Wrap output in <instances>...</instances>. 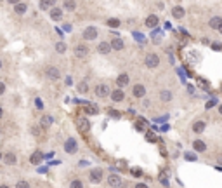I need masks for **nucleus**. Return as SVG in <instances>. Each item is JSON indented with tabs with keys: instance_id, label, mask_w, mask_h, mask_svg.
Here are the masks:
<instances>
[{
	"instance_id": "nucleus-29",
	"label": "nucleus",
	"mask_w": 222,
	"mask_h": 188,
	"mask_svg": "<svg viewBox=\"0 0 222 188\" xmlns=\"http://www.w3.org/2000/svg\"><path fill=\"white\" fill-rule=\"evenodd\" d=\"M70 186H71V188H83V183H82L80 180H73Z\"/></svg>"
},
{
	"instance_id": "nucleus-26",
	"label": "nucleus",
	"mask_w": 222,
	"mask_h": 188,
	"mask_svg": "<svg viewBox=\"0 0 222 188\" xmlns=\"http://www.w3.org/2000/svg\"><path fill=\"white\" fill-rule=\"evenodd\" d=\"M80 129H82L83 132H89V129H90V122L87 120V119H83V120L80 122Z\"/></svg>"
},
{
	"instance_id": "nucleus-1",
	"label": "nucleus",
	"mask_w": 222,
	"mask_h": 188,
	"mask_svg": "<svg viewBox=\"0 0 222 188\" xmlns=\"http://www.w3.org/2000/svg\"><path fill=\"white\" fill-rule=\"evenodd\" d=\"M144 63H146V66L147 68H156L160 64V58H158V54H146V59H144Z\"/></svg>"
},
{
	"instance_id": "nucleus-4",
	"label": "nucleus",
	"mask_w": 222,
	"mask_h": 188,
	"mask_svg": "<svg viewBox=\"0 0 222 188\" xmlns=\"http://www.w3.org/2000/svg\"><path fill=\"white\" fill-rule=\"evenodd\" d=\"M111 92H113V91L109 89L106 84H101V86L96 87V94H97L99 98H108V96H111Z\"/></svg>"
},
{
	"instance_id": "nucleus-9",
	"label": "nucleus",
	"mask_w": 222,
	"mask_h": 188,
	"mask_svg": "<svg viewBox=\"0 0 222 188\" xmlns=\"http://www.w3.org/2000/svg\"><path fill=\"white\" fill-rule=\"evenodd\" d=\"M132 92H134L136 98H144V96H146V87H144L142 84H137V86H134V91H132Z\"/></svg>"
},
{
	"instance_id": "nucleus-17",
	"label": "nucleus",
	"mask_w": 222,
	"mask_h": 188,
	"mask_svg": "<svg viewBox=\"0 0 222 188\" xmlns=\"http://www.w3.org/2000/svg\"><path fill=\"white\" fill-rule=\"evenodd\" d=\"M42 158H44L42 152H33V153H31V157H30V162L37 166V164H40V162H42Z\"/></svg>"
},
{
	"instance_id": "nucleus-28",
	"label": "nucleus",
	"mask_w": 222,
	"mask_h": 188,
	"mask_svg": "<svg viewBox=\"0 0 222 188\" xmlns=\"http://www.w3.org/2000/svg\"><path fill=\"white\" fill-rule=\"evenodd\" d=\"M56 51H57V53H64V51H66V44H64V42H57V44H56Z\"/></svg>"
},
{
	"instance_id": "nucleus-13",
	"label": "nucleus",
	"mask_w": 222,
	"mask_h": 188,
	"mask_svg": "<svg viewBox=\"0 0 222 188\" xmlns=\"http://www.w3.org/2000/svg\"><path fill=\"white\" fill-rule=\"evenodd\" d=\"M193 148H194V152H207V145L201 139H194L193 141Z\"/></svg>"
},
{
	"instance_id": "nucleus-27",
	"label": "nucleus",
	"mask_w": 222,
	"mask_h": 188,
	"mask_svg": "<svg viewBox=\"0 0 222 188\" xmlns=\"http://www.w3.org/2000/svg\"><path fill=\"white\" fill-rule=\"evenodd\" d=\"M108 26L118 28V26H120V21H118V19H115V18H111V19H108Z\"/></svg>"
},
{
	"instance_id": "nucleus-19",
	"label": "nucleus",
	"mask_w": 222,
	"mask_h": 188,
	"mask_svg": "<svg viewBox=\"0 0 222 188\" xmlns=\"http://www.w3.org/2000/svg\"><path fill=\"white\" fill-rule=\"evenodd\" d=\"M123 91L121 89H116V91H113V92H111V99H113V101H116V103H120L121 99H123Z\"/></svg>"
},
{
	"instance_id": "nucleus-22",
	"label": "nucleus",
	"mask_w": 222,
	"mask_h": 188,
	"mask_svg": "<svg viewBox=\"0 0 222 188\" xmlns=\"http://www.w3.org/2000/svg\"><path fill=\"white\" fill-rule=\"evenodd\" d=\"M172 16H173L175 19L184 18V9H182V7H173V9H172Z\"/></svg>"
},
{
	"instance_id": "nucleus-34",
	"label": "nucleus",
	"mask_w": 222,
	"mask_h": 188,
	"mask_svg": "<svg viewBox=\"0 0 222 188\" xmlns=\"http://www.w3.org/2000/svg\"><path fill=\"white\" fill-rule=\"evenodd\" d=\"M132 174H134V176H136V178H141V174H142V171H141V169H132Z\"/></svg>"
},
{
	"instance_id": "nucleus-36",
	"label": "nucleus",
	"mask_w": 222,
	"mask_h": 188,
	"mask_svg": "<svg viewBox=\"0 0 222 188\" xmlns=\"http://www.w3.org/2000/svg\"><path fill=\"white\" fill-rule=\"evenodd\" d=\"M78 166H80V167H85V166H89V162H87V160H80Z\"/></svg>"
},
{
	"instance_id": "nucleus-8",
	"label": "nucleus",
	"mask_w": 222,
	"mask_h": 188,
	"mask_svg": "<svg viewBox=\"0 0 222 188\" xmlns=\"http://www.w3.org/2000/svg\"><path fill=\"white\" fill-rule=\"evenodd\" d=\"M111 42H101V44L97 45V51H99V54H109L111 53Z\"/></svg>"
},
{
	"instance_id": "nucleus-16",
	"label": "nucleus",
	"mask_w": 222,
	"mask_h": 188,
	"mask_svg": "<svg viewBox=\"0 0 222 188\" xmlns=\"http://www.w3.org/2000/svg\"><path fill=\"white\" fill-rule=\"evenodd\" d=\"M26 11H28V5L26 4H23V2L14 4V12H16V14H24Z\"/></svg>"
},
{
	"instance_id": "nucleus-20",
	"label": "nucleus",
	"mask_w": 222,
	"mask_h": 188,
	"mask_svg": "<svg viewBox=\"0 0 222 188\" xmlns=\"http://www.w3.org/2000/svg\"><path fill=\"white\" fill-rule=\"evenodd\" d=\"M123 40H121V38H113V40H111V47H113L115 51H121L123 49Z\"/></svg>"
},
{
	"instance_id": "nucleus-32",
	"label": "nucleus",
	"mask_w": 222,
	"mask_h": 188,
	"mask_svg": "<svg viewBox=\"0 0 222 188\" xmlns=\"http://www.w3.org/2000/svg\"><path fill=\"white\" fill-rule=\"evenodd\" d=\"M146 139L149 141V143H154V141H156V136H154L153 132H147V134H146Z\"/></svg>"
},
{
	"instance_id": "nucleus-42",
	"label": "nucleus",
	"mask_w": 222,
	"mask_h": 188,
	"mask_svg": "<svg viewBox=\"0 0 222 188\" xmlns=\"http://www.w3.org/2000/svg\"><path fill=\"white\" fill-rule=\"evenodd\" d=\"M219 113H220V115H222V105L219 106Z\"/></svg>"
},
{
	"instance_id": "nucleus-43",
	"label": "nucleus",
	"mask_w": 222,
	"mask_h": 188,
	"mask_svg": "<svg viewBox=\"0 0 222 188\" xmlns=\"http://www.w3.org/2000/svg\"><path fill=\"white\" fill-rule=\"evenodd\" d=\"M0 188H9V186H5V185H2V186H0Z\"/></svg>"
},
{
	"instance_id": "nucleus-18",
	"label": "nucleus",
	"mask_w": 222,
	"mask_h": 188,
	"mask_svg": "<svg viewBox=\"0 0 222 188\" xmlns=\"http://www.w3.org/2000/svg\"><path fill=\"white\" fill-rule=\"evenodd\" d=\"M16 160H18V158H16V155L12 153V152H7V153L4 155V162L7 164V166H12V164H16Z\"/></svg>"
},
{
	"instance_id": "nucleus-12",
	"label": "nucleus",
	"mask_w": 222,
	"mask_h": 188,
	"mask_svg": "<svg viewBox=\"0 0 222 188\" xmlns=\"http://www.w3.org/2000/svg\"><path fill=\"white\" fill-rule=\"evenodd\" d=\"M208 26L214 28V30H220V28H222V18H219V16L212 18L210 23H208Z\"/></svg>"
},
{
	"instance_id": "nucleus-2",
	"label": "nucleus",
	"mask_w": 222,
	"mask_h": 188,
	"mask_svg": "<svg viewBox=\"0 0 222 188\" xmlns=\"http://www.w3.org/2000/svg\"><path fill=\"white\" fill-rule=\"evenodd\" d=\"M97 28L96 26H87L85 30H83V40H96L97 38Z\"/></svg>"
},
{
	"instance_id": "nucleus-11",
	"label": "nucleus",
	"mask_w": 222,
	"mask_h": 188,
	"mask_svg": "<svg viewBox=\"0 0 222 188\" xmlns=\"http://www.w3.org/2000/svg\"><path fill=\"white\" fill-rule=\"evenodd\" d=\"M116 86L120 87V89L128 86V75H127V73H121V75L116 77Z\"/></svg>"
},
{
	"instance_id": "nucleus-41",
	"label": "nucleus",
	"mask_w": 222,
	"mask_h": 188,
	"mask_svg": "<svg viewBox=\"0 0 222 188\" xmlns=\"http://www.w3.org/2000/svg\"><path fill=\"white\" fill-rule=\"evenodd\" d=\"M214 105H215V101H208L207 103V108H210V106H214Z\"/></svg>"
},
{
	"instance_id": "nucleus-35",
	"label": "nucleus",
	"mask_w": 222,
	"mask_h": 188,
	"mask_svg": "<svg viewBox=\"0 0 222 188\" xmlns=\"http://www.w3.org/2000/svg\"><path fill=\"white\" fill-rule=\"evenodd\" d=\"M186 158H188V160H196V155H191V153H186Z\"/></svg>"
},
{
	"instance_id": "nucleus-15",
	"label": "nucleus",
	"mask_w": 222,
	"mask_h": 188,
	"mask_svg": "<svg viewBox=\"0 0 222 188\" xmlns=\"http://www.w3.org/2000/svg\"><path fill=\"white\" fill-rule=\"evenodd\" d=\"M205 127H207V124H205L203 120H198V122H194V124H193V131H194L196 134L203 132V131H205Z\"/></svg>"
},
{
	"instance_id": "nucleus-33",
	"label": "nucleus",
	"mask_w": 222,
	"mask_h": 188,
	"mask_svg": "<svg viewBox=\"0 0 222 188\" xmlns=\"http://www.w3.org/2000/svg\"><path fill=\"white\" fill-rule=\"evenodd\" d=\"M87 89H89V86H87L85 82H83V84H80V86H78V91H80V92H85Z\"/></svg>"
},
{
	"instance_id": "nucleus-25",
	"label": "nucleus",
	"mask_w": 222,
	"mask_h": 188,
	"mask_svg": "<svg viewBox=\"0 0 222 188\" xmlns=\"http://www.w3.org/2000/svg\"><path fill=\"white\" fill-rule=\"evenodd\" d=\"M63 7L66 9V11H75L76 4H75V2H71V0H66V2H63Z\"/></svg>"
},
{
	"instance_id": "nucleus-5",
	"label": "nucleus",
	"mask_w": 222,
	"mask_h": 188,
	"mask_svg": "<svg viewBox=\"0 0 222 188\" xmlns=\"http://www.w3.org/2000/svg\"><path fill=\"white\" fill-rule=\"evenodd\" d=\"M108 185H109L111 188H120V186H121V178L118 176V174H109Z\"/></svg>"
},
{
	"instance_id": "nucleus-31",
	"label": "nucleus",
	"mask_w": 222,
	"mask_h": 188,
	"mask_svg": "<svg viewBox=\"0 0 222 188\" xmlns=\"http://www.w3.org/2000/svg\"><path fill=\"white\" fill-rule=\"evenodd\" d=\"M52 2H40V9H50L52 7ZM50 11H52V9H50Z\"/></svg>"
},
{
	"instance_id": "nucleus-23",
	"label": "nucleus",
	"mask_w": 222,
	"mask_h": 188,
	"mask_svg": "<svg viewBox=\"0 0 222 188\" xmlns=\"http://www.w3.org/2000/svg\"><path fill=\"white\" fill-rule=\"evenodd\" d=\"M50 18L54 19V21H59L61 18H63V12H61V9H57V7H54L52 11H50Z\"/></svg>"
},
{
	"instance_id": "nucleus-7",
	"label": "nucleus",
	"mask_w": 222,
	"mask_h": 188,
	"mask_svg": "<svg viewBox=\"0 0 222 188\" xmlns=\"http://www.w3.org/2000/svg\"><path fill=\"white\" fill-rule=\"evenodd\" d=\"M89 178H90L92 183H101L102 181V171L101 169H92L90 174H89Z\"/></svg>"
},
{
	"instance_id": "nucleus-6",
	"label": "nucleus",
	"mask_w": 222,
	"mask_h": 188,
	"mask_svg": "<svg viewBox=\"0 0 222 188\" xmlns=\"http://www.w3.org/2000/svg\"><path fill=\"white\" fill-rule=\"evenodd\" d=\"M45 73H47V77H49L50 80H57L61 77V72L57 70L56 66H47L45 68Z\"/></svg>"
},
{
	"instance_id": "nucleus-40",
	"label": "nucleus",
	"mask_w": 222,
	"mask_h": 188,
	"mask_svg": "<svg viewBox=\"0 0 222 188\" xmlns=\"http://www.w3.org/2000/svg\"><path fill=\"white\" fill-rule=\"evenodd\" d=\"M64 30H66V31H71V25H64Z\"/></svg>"
},
{
	"instance_id": "nucleus-21",
	"label": "nucleus",
	"mask_w": 222,
	"mask_h": 188,
	"mask_svg": "<svg viewBox=\"0 0 222 188\" xmlns=\"http://www.w3.org/2000/svg\"><path fill=\"white\" fill-rule=\"evenodd\" d=\"M50 124H54V119L50 115H44L40 119V125H44V127H49Z\"/></svg>"
},
{
	"instance_id": "nucleus-24",
	"label": "nucleus",
	"mask_w": 222,
	"mask_h": 188,
	"mask_svg": "<svg viewBox=\"0 0 222 188\" xmlns=\"http://www.w3.org/2000/svg\"><path fill=\"white\" fill-rule=\"evenodd\" d=\"M160 99H162V101H170V99H172V92H170V91H162V92H160Z\"/></svg>"
},
{
	"instance_id": "nucleus-10",
	"label": "nucleus",
	"mask_w": 222,
	"mask_h": 188,
	"mask_svg": "<svg viewBox=\"0 0 222 188\" xmlns=\"http://www.w3.org/2000/svg\"><path fill=\"white\" fill-rule=\"evenodd\" d=\"M87 54H89V49H87V45L80 44V45H76V47H75V56H76V58H85Z\"/></svg>"
},
{
	"instance_id": "nucleus-44",
	"label": "nucleus",
	"mask_w": 222,
	"mask_h": 188,
	"mask_svg": "<svg viewBox=\"0 0 222 188\" xmlns=\"http://www.w3.org/2000/svg\"><path fill=\"white\" fill-rule=\"evenodd\" d=\"M219 31H220V33H222V28H220V30H219Z\"/></svg>"
},
{
	"instance_id": "nucleus-37",
	"label": "nucleus",
	"mask_w": 222,
	"mask_h": 188,
	"mask_svg": "<svg viewBox=\"0 0 222 188\" xmlns=\"http://www.w3.org/2000/svg\"><path fill=\"white\" fill-rule=\"evenodd\" d=\"M71 84H73L71 77H66V86H71Z\"/></svg>"
},
{
	"instance_id": "nucleus-3",
	"label": "nucleus",
	"mask_w": 222,
	"mask_h": 188,
	"mask_svg": "<svg viewBox=\"0 0 222 188\" xmlns=\"http://www.w3.org/2000/svg\"><path fill=\"white\" fill-rule=\"evenodd\" d=\"M64 150L68 152V153H71V155L78 152V145H76L75 138H68V139H66V143H64Z\"/></svg>"
},
{
	"instance_id": "nucleus-30",
	"label": "nucleus",
	"mask_w": 222,
	"mask_h": 188,
	"mask_svg": "<svg viewBox=\"0 0 222 188\" xmlns=\"http://www.w3.org/2000/svg\"><path fill=\"white\" fill-rule=\"evenodd\" d=\"M16 188H30V185H28V181H18V183H16Z\"/></svg>"
},
{
	"instance_id": "nucleus-38",
	"label": "nucleus",
	"mask_w": 222,
	"mask_h": 188,
	"mask_svg": "<svg viewBox=\"0 0 222 188\" xmlns=\"http://www.w3.org/2000/svg\"><path fill=\"white\" fill-rule=\"evenodd\" d=\"M136 188H147V185H144V183H137Z\"/></svg>"
},
{
	"instance_id": "nucleus-14",
	"label": "nucleus",
	"mask_w": 222,
	"mask_h": 188,
	"mask_svg": "<svg viewBox=\"0 0 222 188\" xmlns=\"http://www.w3.org/2000/svg\"><path fill=\"white\" fill-rule=\"evenodd\" d=\"M144 23H146L147 28H156V25H158V18H156L154 14H151V16H147V18H146V21H144Z\"/></svg>"
},
{
	"instance_id": "nucleus-39",
	"label": "nucleus",
	"mask_w": 222,
	"mask_h": 188,
	"mask_svg": "<svg viewBox=\"0 0 222 188\" xmlns=\"http://www.w3.org/2000/svg\"><path fill=\"white\" fill-rule=\"evenodd\" d=\"M5 92V84H2V86H0V94H4Z\"/></svg>"
}]
</instances>
